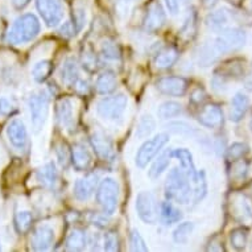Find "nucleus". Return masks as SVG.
I'll use <instances>...</instances> for the list:
<instances>
[{
    "label": "nucleus",
    "mask_w": 252,
    "mask_h": 252,
    "mask_svg": "<svg viewBox=\"0 0 252 252\" xmlns=\"http://www.w3.org/2000/svg\"><path fill=\"white\" fill-rule=\"evenodd\" d=\"M41 31V24L36 15L24 13L13 21L12 27L7 33V41L12 45H21L37 37Z\"/></svg>",
    "instance_id": "nucleus-1"
},
{
    "label": "nucleus",
    "mask_w": 252,
    "mask_h": 252,
    "mask_svg": "<svg viewBox=\"0 0 252 252\" xmlns=\"http://www.w3.org/2000/svg\"><path fill=\"white\" fill-rule=\"evenodd\" d=\"M190 178L180 168L170 170L165 182V197L172 202L186 205L190 202L193 197V188L190 185Z\"/></svg>",
    "instance_id": "nucleus-2"
},
{
    "label": "nucleus",
    "mask_w": 252,
    "mask_h": 252,
    "mask_svg": "<svg viewBox=\"0 0 252 252\" xmlns=\"http://www.w3.org/2000/svg\"><path fill=\"white\" fill-rule=\"evenodd\" d=\"M244 42H246V33L243 29L227 27L222 32H219L217 38L211 42V45L214 48L215 53L222 56L239 50L244 45Z\"/></svg>",
    "instance_id": "nucleus-3"
},
{
    "label": "nucleus",
    "mask_w": 252,
    "mask_h": 252,
    "mask_svg": "<svg viewBox=\"0 0 252 252\" xmlns=\"http://www.w3.org/2000/svg\"><path fill=\"white\" fill-rule=\"evenodd\" d=\"M28 107L31 112V122L34 132L38 133L44 127L49 114V95L45 91H34L28 98Z\"/></svg>",
    "instance_id": "nucleus-4"
},
{
    "label": "nucleus",
    "mask_w": 252,
    "mask_h": 252,
    "mask_svg": "<svg viewBox=\"0 0 252 252\" xmlns=\"http://www.w3.org/2000/svg\"><path fill=\"white\" fill-rule=\"evenodd\" d=\"M96 202L102 207L104 214L112 215L119 203V185L111 177H106L100 181L96 189Z\"/></svg>",
    "instance_id": "nucleus-5"
},
{
    "label": "nucleus",
    "mask_w": 252,
    "mask_h": 252,
    "mask_svg": "<svg viewBox=\"0 0 252 252\" xmlns=\"http://www.w3.org/2000/svg\"><path fill=\"white\" fill-rule=\"evenodd\" d=\"M169 143L168 133H158L152 139L144 141L136 153L135 162L139 168H145L149 162L155 160V157L161 152L162 148Z\"/></svg>",
    "instance_id": "nucleus-6"
},
{
    "label": "nucleus",
    "mask_w": 252,
    "mask_h": 252,
    "mask_svg": "<svg viewBox=\"0 0 252 252\" xmlns=\"http://www.w3.org/2000/svg\"><path fill=\"white\" fill-rule=\"evenodd\" d=\"M127 106H128V98L124 94H116L99 100L96 106V112L100 118L106 120H118L123 116Z\"/></svg>",
    "instance_id": "nucleus-7"
},
{
    "label": "nucleus",
    "mask_w": 252,
    "mask_h": 252,
    "mask_svg": "<svg viewBox=\"0 0 252 252\" xmlns=\"http://www.w3.org/2000/svg\"><path fill=\"white\" fill-rule=\"evenodd\" d=\"M36 7L48 27H57L65 15L62 0H36Z\"/></svg>",
    "instance_id": "nucleus-8"
},
{
    "label": "nucleus",
    "mask_w": 252,
    "mask_h": 252,
    "mask_svg": "<svg viewBox=\"0 0 252 252\" xmlns=\"http://www.w3.org/2000/svg\"><path fill=\"white\" fill-rule=\"evenodd\" d=\"M136 211L139 218L147 224H155L158 219L157 205L152 193L141 191L136 197Z\"/></svg>",
    "instance_id": "nucleus-9"
},
{
    "label": "nucleus",
    "mask_w": 252,
    "mask_h": 252,
    "mask_svg": "<svg viewBox=\"0 0 252 252\" xmlns=\"http://www.w3.org/2000/svg\"><path fill=\"white\" fill-rule=\"evenodd\" d=\"M189 87V81L184 77H176V75H169V77H162L157 79L156 89L161 94L166 96H173V98H181L185 95Z\"/></svg>",
    "instance_id": "nucleus-10"
},
{
    "label": "nucleus",
    "mask_w": 252,
    "mask_h": 252,
    "mask_svg": "<svg viewBox=\"0 0 252 252\" xmlns=\"http://www.w3.org/2000/svg\"><path fill=\"white\" fill-rule=\"evenodd\" d=\"M230 211L234 219L242 224L252 223V203L246 195L234 193L230 197Z\"/></svg>",
    "instance_id": "nucleus-11"
},
{
    "label": "nucleus",
    "mask_w": 252,
    "mask_h": 252,
    "mask_svg": "<svg viewBox=\"0 0 252 252\" xmlns=\"http://www.w3.org/2000/svg\"><path fill=\"white\" fill-rule=\"evenodd\" d=\"M166 15L158 0H155L149 4L144 19V28L149 33H156L165 25Z\"/></svg>",
    "instance_id": "nucleus-12"
},
{
    "label": "nucleus",
    "mask_w": 252,
    "mask_h": 252,
    "mask_svg": "<svg viewBox=\"0 0 252 252\" xmlns=\"http://www.w3.org/2000/svg\"><path fill=\"white\" fill-rule=\"evenodd\" d=\"M29 243L33 251H48L54 243V230L48 224L37 226L31 234Z\"/></svg>",
    "instance_id": "nucleus-13"
},
{
    "label": "nucleus",
    "mask_w": 252,
    "mask_h": 252,
    "mask_svg": "<svg viewBox=\"0 0 252 252\" xmlns=\"http://www.w3.org/2000/svg\"><path fill=\"white\" fill-rule=\"evenodd\" d=\"M199 123L202 124L203 127L210 129H219L222 128L224 123V115L222 108L219 107L218 104L210 103L203 106L198 114Z\"/></svg>",
    "instance_id": "nucleus-14"
},
{
    "label": "nucleus",
    "mask_w": 252,
    "mask_h": 252,
    "mask_svg": "<svg viewBox=\"0 0 252 252\" xmlns=\"http://www.w3.org/2000/svg\"><path fill=\"white\" fill-rule=\"evenodd\" d=\"M90 144L96 153V156L104 160V161H111L114 156H115V151H114V144H112L111 139L106 136L103 132L95 131L91 133L90 136Z\"/></svg>",
    "instance_id": "nucleus-15"
},
{
    "label": "nucleus",
    "mask_w": 252,
    "mask_h": 252,
    "mask_svg": "<svg viewBox=\"0 0 252 252\" xmlns=\"http://www.w3.org/2000/svg\"><path fill=\"white\" fill-rule=\"evenodd\" d=\"M56 116L57 122L61 124V127L66 128L67 131L73 132L75 127V115L73 100L69 98H62L56 104Z\"/></svg>",
    "instance_id": "nucleus-16"
},
{
    "label": "nucleus",
    "mask_w": 252,
    "mask_h": 252,
    "mask_svg": "<svg viewBox=\"0 0 252 252\" xmlns=\"http://www.w3.org/2000/svg\"><path fill=\"white\" fill-rule=\"evenodd\" d=\"M98 180H99V176L95 173L87 174L83 178L77 180L74 184V188H73L74 198L78 199V201H87L96 190Z\"/></svg>",
    "instance_id": "nucleus-17"
},
{
    "label": "nucleus",
    "mask_w": 252,
    "mask_h": 252,
    "mask_svg": "<svg viewBox=\"0 0 252 252\" xmlns=\"http://www.w3.org/2000/svg\"><path fill=\"white\" fill-rule=\"evenodd\" d=\"M7 135L11 144L17 149H24L28 144V132L23 120L13 119L7 127Z\"/></svg>",
    "instance_id": "nucleus-18"
},
{
    "label": "nucleus",
    "mask_w": 252,
    "mask_h": 252,
    "mask_svg": "<svg viewBox=\"0 0 252 252\" xmlns=\"http://www.w3.org/2000/svg\"><path fill=\"white\" fill-rule=\"evenodd\" d=\"M173 157H176L180 162L181 169L185 172L188 177L190 178L191 182H194L198 177V170L195 168L194 160H193V155L190 151H188L186 148H177L173 151Z\"/></svg>",
    "instance_id": "nucleus-19"
},
{
    "label": "nucleus",
    "mask_w": 252,
    "mask_h": 252,
    "mask_svg": "<svg viewBox=\"0 0 252 252\" xmlns=\"http://www.w3.org/2000/svg\"><path fill=\"white\" fill-rule=\"evenodd\" d=\"M71 164L78 172H85L93 164V157L86 147L82 144H75L71 148Z\"/></svg>",
    "instance_id": "nucleus-20"
},
{
    "label": "nucleus",
    "mask_w": 252,
    "mask_h": 252,
    "mask_svg": "<svg viewBox=\"0 0 252 252\" xmlns=\"http://www.w3.org/2000/svg\"><path fill=\"white\" fill-rule=\"evenodd\" d=\"M37 181L46 189H56L58 185V172L53 162H48L36 172Z\"/></svg>",
    "instance_id": "nucleus-21"
},
{
    "label": "nucleus",
    "mask_w": 252,
    "mask_h": 252,
    "mask_svg": "<svg viewBox=\"0 0 252 252\" xmlns=\"http://www.w3.org/2000/svg\"><path fill=\"white\" fill-rule=\"evenodd\" d=\"M178 50L174 46H166L158 50L155 57V66L157 69H169L177 62L178 60Z\"/></svg>",
    "instance_id": "nucleus-22"
},
{
    "label": "nucleus",
    "mask_w": 252,
    "mask_h": 252,
    "mask_svg": "<svg viewBox=\"0 0 252 252\" xmlns=\"http://www.w3.org/2000/svg\"><path fill=\"white\" fill-rule=\"evenodd\" d=\"M173 158V151L172 149H166V151H161V155L157 157L156 160L152 162V165L148 170L149 178L152 180H156L161 176L169 166L170 161Z\"/></svg>",
    "instance_id": "nucleus-23"
},
{
    "label": "nucleus",
    "mask_w": 252,
    "mask_h": 252,
    "mask_svg": "<svg viewBox=\"0 0 252 252\" xmlns=\"http://www.w3.org/2000/svg\"><path fill=\"white\" fill-rule=\"evenodd\" d=\"M61 79L66 86H74L79 79L78 63L74 57H67L61 66Z\"/></svg>",
    "instance_id": "nucleus-24"
},
{
    "label": "nucleus",
    "mask_w": 252,
    "mask_h": 252,
    "mask_svg": "<svg viewBox=\"0 0 252 252\" xmlns=\"http://www.w3.org/2000/svg\"><path fill=\"white\" fill-rule=\"evenodd\" d=\"M250 106V100L248 96L243 93H236L235 96L231 100V110H230V119L232 122H239L243 119L246 112Z\"/></svg>",
    "instance_id": "nucleus-25"
},
{
    "label": "nucleus",
    "mask_w": 252,
    "mask_h": 252,
    "mask_svg": "<svg viewBox=\"0 0 252 252\" xmlns=\"http://www.w3.org/2000/svg\"><path fill=\"white\" fill-rule=\"evenodd\" d=\"M95 87L96 91L102 95H107V94L114 93L118 87V79H116L115 73L110 70L102 73L96 79Z\"/></svg>",
    "instance_id": "nucleus-26"
},
{
    "label": "nucleus",
    "mask_w": 252,
    "mask_h": 252,
    "mask_svg": "<svg viewBox=\"0 0 252 252\" xmlns=\"http://www.w3.org/2000/svg\"><path fill=\"white\" fill-rule=\"evenodd\" d=\"M228 21H230V17H228L227 12L224 9H219V11H215V12L210 13L206 19V25L207 28L211 29L213 32H222L223 29H226L228 27Z\"/></svg>",
    "instance_id": "nucleus-27"
},
{
    "label": "nucleus",
    "mask_w": 252,
    "mask_h": 252,
    "mask_svg": "<svg viewBox=\"0 0 252 252\" xmlns=\"http://www.w3.org/2000/svg\"><path fill=\"white\" fill-rule=\"evenodd\" d=\"M182 218L181 211L176 209V207L172 205L170 202L165 201V202H161L160 205V219L161 222L165 226H170V224H174L180 222V219Z\"/></svg>",
    "instance_id": "nucleus-28"
},
{
    "label": "nucleus",
    "mask_w": 252,
    "mask_h": 252,
    "mask_svg": "<svg viewBox=\"0 0 252 252\" xmlns=\"http://www.w3.org/2000/svg\"><path fill=\"white\" fill-rule=\"evenodd\" d=\"M86 232L81 228H75L66 239V248L69 251H83L87 246Z\"/></svg>",
    "instance_id": "nucleus-29"
},
{
    "label": "nucleus",
    "mask_w": 252,
    "mask_h": 252,
    "mask_svg": "<svg viewBox=\"0 0 252 252\" xmlns=\"http://www.w3.org/2000/svg\"><path fill=\"white\" fill-rule=\"evenodd\" d=\"M33 223V215L31 211H17L13 218V226L19 234L28 232Z\"/></svg>",
    "instance_id": "nucleus-30"
},
{
    "label": "nucleus",
    "mask_w": 252,
    "mask_h": 252,
    "mask_svg": "<svg viewBox=\"0 0 252 252\" xmlns=\"http://www.w3.org/2000/svg\"><path fill=\"white\" fill-rule=\"evenodd\" d=\"M52 71H53V63H52V61L50 60H42V61L37 62L33 66L32 77H33L36 82L42 83L49 78Z\"/></svg>",
    "instance_id": "nucleus-31"
},
{
    "label": "nucleus",
    "mask_w": 252,
    "mask_h": 252,
    "mask_svg": "<svg viewBox=\"0 0 252 252\" xmlns=\"http://www.w3.org/2000/svg\"><path fill=\"white\" fill-rule=\"evenodd\" d=\"M100 52H102V56L104 58L112 60V61L120 60V57H122V50H120V46L118 45V42H115L114 40H110V38H106L102 42Z\"/></svg>",
    "instance_id": "nucleus-32"
},
{
    "label": "nucleus",
    "mask_w": 252,
    "mask_h": 252,
    "mask_svg": "<svg viewBox=\"0 0 252 252\" xmlns=\"http://www.w3.org/2000/svg\"><path fill=\"white\" fill-rule=\"evenodd\" d=\"M155 128H156L155 119L149 114H144L140 118V120H139V124H137V136L140 137V139H145V137H148L155 131Z\"/></svg>",
    "instance_id": "nucleus-33"
},
{
    "label": "nucleus",
    "mask_w": 252,
    "mask_h": 252,
    "mask_svg": "<svg viewBox=\"0 0 252 252\" xmlns=\"http://www.w3.org/2000/svg\"><path fill=\"white\" fill-rule=\"evenodd\" d=\"M182 112L181 104L177 103V102H165L162 103L158 110H157V115L160 119H172V118H176Z\"/></svg>",
    "instance_id": "nucleus-34"
},
{
    "label": "nucleus",
    "mask_w": 252,
    "mask_h": 252,
    "mask_svg": "<svg viewBox=\"0 0 252 252\" xmlns=\"http://www.w3.org/2000/svg\"><path fill=\"white\" fill-rule=\"evenodd\" d=\"M197 57H198V63L201 66H210L211 63H214L217 61V58L219 56L215 53L214 48H213L211 44H205L202 48H199Z\"/></svg>",
    "instance_id": "nucleus-35"
},
{
    "label": "nucleus",
    "mask_w": 252,
    "mask_h": 252,
    "mask_svg": "<svg viewBox=\"0 0 252 252\" xmlns=\"http://www.w3.org/2000/svg\"><path fill=\"white\" fill-rule=\"evenodd\" d=\"M81 60H82V66L85 67L87 71H95L96 69H98L99 60H98V56H96V53L94 52V49H93L91 46H86V48L82 50Z\"/></svg>",
    "instance_id": "nucleus-36"
},
{
    "label": "nucleus",
    "mask_w": 252,
    "mask_h": 252,
    "mask_svg": "<svg viewBox=\"0 0 252 252\" xmlns=\"http://www.w3.org/2000/svg\"><path fill=\"white\" fill-rule=\"evenodd\" d=\"M193 230H194L193 222H184V223L178 224L177 228L173 231V240L178 244L186 243Z\"/></svg>",
    "instance_id": "nucleus-37"
},
{
    "label": "nucleus",
    "mask_w": 252,
    "mask_h": 252,
    "mask_svg": "<svg viewBox=\"0 0 252 252\" xmlns=\"http://www.w3.org/2000/svg\"><path fill=\"white\" fill-rule=\"evenodd\" d=\"M54 148H56V156H57L60 165L62 168H66L71 162V151L69 148V145L65 141H60V143L56 144Z\"/></svg>",
    "instance_id": "nucleus-38"
},
{
    "label": "nucleus",
    "mask_w": 252,
    "mask_h": 252,
    "mask_svg": "<svg viewBox=\"0 0 252 252\" xmlns=\"http://www.w3.org/2000/svg\"><path fill=\"white\" fill-rule=\"evenodd\" d=\"M230 240H231L232 247L235 250H243L246 246H247V240H248V231L247 228L239 227L232 230L231 235H230Z\"/></svg>",
    "instance_id": "nucleus-39"
},
{
    "label": "nucleus",
    "mask_w": 252,
    "mask_h": 252,
    "mask_svg": "<svg viewBox=\"0 0 252 252\" xmlns=\"http://www.w3.org/2000/svg\"><path fill=\"white\" fill-rule=\"evenodd\" d=\"M194 185L195 188L193 189V198H194V203H198L206 195L207 191V181L205 172H198V177L194 181Z\"/></svg>",
    "instance_id": "nucleus-40"
},
{
    "label": "nucleus",
    "mask_w": 252,
    "mask_h": 252,
    "mask_svg": "<svg viewBox=\"0 0 252 252\" xmlns=\"http://www.w3.org/2000/svg\"><path fill=\"white\" fill-rule=\"evenodd\" d=\"M248 153V145L244 143H234L226 152V158L228 162H234L236 160L243 158Z\"/></svg>",
    "instance_id": "nucleus-41"
},
{
    "label": "nucleus",
    "mask_w": 252,
    "mask_h": 252,
    "mask_svg": "<svg viewBox=\"0 0 252 252\" xmlns=\"http://www.w3.org/2000/svg\"><path fill=\"white\" fill-rule=\"evenodd\" d=\"M129 244H131V251L133 252H147L148 247L145 243L144 238L140 235L137 230H132L129 234Z\"/></svg>",
    "instance_id": "nucleus-42"
},
{
    "label": "nucleus",
    "mask_w": 252,
    "mask_h": 252,
    "mask_svg": "<svg viewBox=\"0 0 252 252\" xmlns=\"http://www.w3.org/2000/svg\"><path fill=\"white\" fill-rule=\"evenodd\" d=\"M103 248H104V251H108V252L119 251L120 242H119V236H118V232L108 231L107 234H104Z\"/></svg>",
    "instance_id": "nucleus-43"
},
{
    "label": "nucleus",
    "mask_w": 252,
    "mask_h": 252,
    "mask_svg": "<svg viewBox=\"0 0 252 252\" xmlns=\"http://www.w3.org/2000/svg\"><path fill=\"white\" fill-rule=\"evenodd\" d=\"M195 19L193 16L188 17V20L184 23L182 25V28L178 31V36L182 38H185V40H190L195 36Z\"/></svg>",
    "instance_id": "nucleus-44"
},
{
    "label": "nucleus",
    "mask_w": 252,
    "mask_h": 252,
    "mask_svg": "<svg viewBox=\"0 0 252 252\" xmlns=\"http://www.w3.org/2000/svg\"><path fill=\"white\" fill-rule=\"evenodd\" d=\"M247 162L243 161L242 158L240 160H236V161L232 162L231 168V177L234 180H239V181H243L246 176H247Z\"/></svg>",
    "instance_id": "nucleus-45"
},
{
    "label": "nucleus",
    "mask_w": 252,
    "mask_h": 252,
    "mask_svg": "<svg viewBox=\"0 0 252 252\" xmlns=\"http://www.w3.org/2000/svg\"><path fill=\"white\" fill-rule=\"evenodd\" d=\"M86 20V12L83 7H75L73 11V25H74L75 32H79L82 29L83 24Z\"/></svg>",
    "instance_id": "nucleus-46"
},
{
    "label": "nucleus",
    "mask_w": 252,
    "mask_h": 252,
    "mask_svg": "<svg viewBox=\"0 0 252 252\" xmlns=\"http://www.w3.org/2000/svg\"><path fill=\"white\" fill-rule=\"evenodd\" d=\"M58 33L61 34V36H63V37H71V36H74L77 32H75V28L74 25H73V23H70V21H67V23H65L63 25H61V28H60V31H58Z\"/></svg>",
    "instance_id": "nucleus-47"
},
{
    "label": "nucleus",
    "mask_w": 252,
    "mask_h": 252,
    "mask_svg": "<svg viewBox=\"0 0 252 252\" xmlns=\"http://www.w3.org/2000/svg\"><path fill=\"white\" fill-rule=\"evenodd\" d=\"M191 102L195 104H201L203 102V100L206 99V93H205V90L203 89H201V87H198V89H195L194 91H193V94H191Z\"/></svg>",
    "instance_id": "nucleus-48"
},
{
    "label": "nucleus",
    "mask_w": 252,
    "mask_h": 252,
    "mask_svg": "<svg viewBox=\"0 0 252 252\" xmlns=\"http://www.w3.org/2000/svg\"><path fill=\"white\" fill-rule=\"evenodd\" d=\"M12 104H11V102H9L7 98H1V99H0V114H1V115H9V114L12 112Z\"/></svg>",
    "instance_id": "nucleus-49"
},
{
    "label": "nucleus",
    "mask_w": 252,
    "mask_h": 252,
    "mask_svg": "<svg viewBox=\"0 0 252 252\" xmlns=\"http://www.w3.org/2000/svg\"><path fill=\"white\" fill-rule=\"evenodd\" d=\"M107 218H106V215H100V214H93L91 217V223L95 224L98 227L103 228L107 226Z\"/></svg>",
    "instance_id": "nucleus-50"
},
{
    "label": "nucleus",
    "mask_w": 252,
    "mask_h": 252,
    "mask_svg": "<svg viewBox=\"0 0 252 252\" xmlns=\"http://www.w3.org/2000/svg\"><path fill=\"white\" fill-rule=\"evenodd\" d=\"M165 5L170 15H177L180 11V0H165Z\"/></svg>",
    "instance_id": "nucleus-51"
},
{
    "label": "nucleus",
    "mask_w": 252,
    "mask_h": 252,
    "mask_svg": "<svg viewBox=\"0 0 252 252\" xmlns=\"http://www.w3.org/2000/svg\"><path fill=\"white\" fill-rule=\"evenodd\" d=\"M211 244H214V246H210V247L207 248L209 251H224L223 242H220L218 238H215V239L211 240Z\"/></svg>",
    "instance_id": "nucleus-52"
},
{
    "label": "nucleus",
    "mask_w": 252,
    "mask_h": 252,
    "mask_svg": "<svg viewBox=\"0 0 252 252\" xmlns=\"http://www.w3.org/2000/svg\"><path fill=\"white\" fill-rule=\"evenodd\" d=\"M32 0H12V5L16 9L21 11V9H24L27 5H29Z\"/></svg>",
    "instance_id": "nucleus-53"
},
{
    "label": "nucleus",
    "mask_w": 252,
    "mask_h": 252,
    "mask_svg": "<svg viewBox=\"0 0 252 252\" xmlns=\"http://www.w3.org/2000/svg\"><path fill=\"white\" fill-rule=\"evenodd\" d=\"M215 3H217V0H203V5H205L206 8H211V7H214Z\"/></svg>",
    "instance_id": "nucleus-54"
},
{
    "label": "nucleus",
    "mask_w": 252,
    "mask_h": 252,
    "mask_svg": "<svg viewBox=\"0 0 252 252\" xmlns=\"http://www.w3.org/2000/svg\"><path fill=\"white\" fill-rule=\"evenodd\" d=\"M246 85H247V89L252 90V71L251 74H250V77L247 78V81H246Z\"/></svg>",
    "instance_id": "nucleus-55"
},
{
    "label": "nucleus",
    "mask_w": 252,
    "mask_h": 252,
    "mask_svg": "<svg viewBox=\"0 0 252 252\" xmlns=\"http://www.w3.org/2000/svg\"><path fill=\"white\" fill-rule=\"evenodd\" d=\"M250 129H251V132H252V118L251 120H250Z\"/></svg>",
    "instance_id": "nucleus-56"
},
{
    "label": "nucleus",
    "mask_w": 252,
    "mask_h": 252,
    "mask_svg": "<svg viewBox=\"0 0 252 252\" xmlns=\"http://www.w3.org/2000/svg\"><path fill=\"white\" fill-rule=\"evenodd\" d=\"M251 8H252V0H251Z\"/></svg>",
    "instance_id": "nucleus-57"
},
{
    "label": "nucleus",
    "mask_w": 252,
    "mask_h": 252,
    "mask_svg": "<svg viewBox=\"0 0 252 252\" xmlns=\"http://www.w3.org/2000/svg\"><path fill=\"white\" fill-rule=\"evenodd\" d=\"M0 251H1V246H0Z\"/></svg>",
    "instance_id": "nucleus-58"
},
{
    "label": "nucleus",
    "mask_w": 252,
    "mask_h": 252,
    "mask_svg": "<svg viewBox=\"0 0 252 252\" xmlns=\"http://www.w3.org/2000/svg\"><path fill=\"white\" fill-rule=\"evenodd\" d=\"M251 250H252V243H251Z\"/></svg>",
    "instance_id": "nucleus-59"
}]
</instances>
